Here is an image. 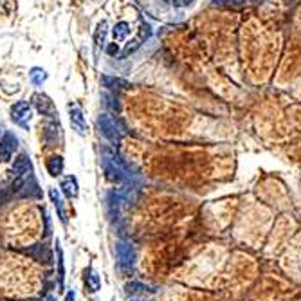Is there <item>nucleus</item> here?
<instances>
[{"label": "nucleus", "mask_w": 301, "mask_h": 301, "mask_svg": "<svg viewBox=\"0 0 301 301\" xmlns=\"http://www.w3.org/2000/svg\"><path fill=\"white\" fill-rule=\"evenodd\" d=\"M128 34H130V25H128L126 22H117V24L112 27V36H114V40L123 41Z\"/></svg>", "instance_id": "16"}, {"label": "nucleus", "mask_w": 301, "mask_h": 301, "mask_svg": "<svg viewBox=\"0 0 301 301\" xmlns=\"http://www.w3.org/2000/svg\"><path fill=\"white\" fill-rule=\"evenodd\" d=\"M56 251H58V276H60V290L63 289V281H65V272H63V251L60 247V242L56 243Z\"/></svg>", "instance_id": "17"}, {"label": "nucleus", "mask_w": 301, "mask_h": 301, "mask_svg": "<svg viewBox=\"0 0 301 301\" xmlns=\"http://www.w3.org/2000/svg\"><path fill=\"white\" fill-rule=\"evenodd\" d=\"M191 0H182V4H190Z\"/></svg>", "instance_id": "24"}, {"label": "nucleus", "mask_w": 301, "mask_h": 301, "mask_svg": "<svg viewBox=\"0 0 301 301\" xmlns=\"http://www.w3.org/2000/svg\"><path fill=\"white\" fill-rule=\"evenodd\" d=\"M139 46H141V40H139V38H137V36L134 38L132 41H128V46L124 47V51H123V58H126L128 54H132L134 51L139 49Z\"/></svg>", "instance_id": "18"}, {"label": "nucleus", "mask_w": 301, "mask_h": 301, "mask_svg": "<svg viewBox=\"0 0 301 301\" xmlns=\"http://www.w3.org/2000/svg\"><path fill=\"white\" fill-rule=\"evenodd\" d=\"M117 53H119V46H117V44H108V46H107V54H108V56H116Z\"/></svg>", "instance_id": "20"}, {"label": "nucleus", "mask_w": 301, "mask_h": 301, "mask_svg": "<svg viewBox=\"0 0 301 301\" xmlns=\"http://www.w3.org/2000/svg\"><path fill=\"white\" fill-rule=\"evenodd\" d=\"M46 166L51 177H60L63 174V168H65V161H63L62 155H51L47 159Z\"/></svg>", "instance_id": "10"}, {"label": "nucleus", "mask_w": 301, "mask_h": 301, "mask_svg": "<svg viewBox=\"0 0 301 301\" xmlns=\"http://www.w3.org/2000/svg\"><path fill=\"white\" fill-rule=\"evenodd\" d=\"M98 128L101 136L110 143V146L116 148L117 145L121 143V130L117 126V121L116 117H112L110 114H101L98 117Z\"/></svg>", "instance_id": "1"}, {"label": "nucleus", "mask_w": 301, "mask_h": 301, "mask_svg": "<svg viewBox=\"0 0 301 301\" xmlns=\"http://www.w3.org/2000/svg\"><path fill=\"white\" fill-rule=\"evenodd\" d=\"M11 119L17 126L24 128V130H29V123L31 117H33V105L25 99L20 101H15V105H11Z\"/></svg>", "instance_id": "2"}, {"label": "nucleus", "mask_w": 301, "mask_h": 301, "mask_svg": "<svg viewBox=\"0 0 301 301\" xmlns=\"http://www.w3.org/2000/svg\"><path fill=\"white\" fill-rule=\"evenodd\" d=\"M85 287H87L91 292H98L99 289H101V278H99V274L94 271L92 267L85 269Z\"/></svg>", "instance_id": "11"}, {"label": "nucleus", "mask_w": 301, "mask_h": 301, "mask_svg": "<svg viewBox=\"0 0 301 301\" xmlns=\"http://www.w3.org/2000/svg\"><path fill=\"white\" fill-rule=\"evenodd\" d=\"M44 301H54V296H51V294H49V296L44 297Z\"/></svg>", "instance_id": "23"}, {"label": "nucleus", "mask_w": 301, "mask_h": 301, "mask_svg": "<svg viewBox=\"0 0 301 301\" xmlns=\"http://www.w3.org/2000/svg\"><path fill=\"white\" fill-rule=\"evenodd\" d=\"M20 197H25V198L27 197L29 198H40L41 197L40 186H38L36 179H34L33 175L24 181V184H22V188H20Z\"/></svg>", "instance_id": "9"}, {"label": "nucleus", "mask_w": 301, "mask_h": 301, "mask_svg": "<svg viewBox=\"0 0 301 301\" xmlns=\"http://www.w3.org/2000/svg\"><path fill=\"white\" fill-rule=\"evenodd\" d=\"M49 197H51V200L54 202V206H56V211H58V217L62 219V222L67 224L65 206H63V198H62V195H60V191L56 190V188H53V190H49Z\"/></svg>", "instance_id": "13"}, {"label": "nucleus", "mask_w": 301, "mask_h": 301, "mask_svg": "<svg viewBox=\"0 0 301 301\" xmlns=\"http://www.w3.org/2000/svg\"><path fill=\"white\" fill-rule=\"evenodd\" d=\"M31 105H33L46 119H58V110H56V107H54L53 99H51L47 94H44V92H36V94H33V98H31Z\"/></svg>", "instance_id": "3"}, {"label": "nucleus", "mask_w": 301, "mask_h": 301, "mask_svg": "<svg viewBox=\"0 0 301 301\" xmlns=\"http://www.w3.org/2000/svg\"><path fill=\"white\" fill-rule=\"evenodd\" d=\"M15 195V191H13V188L9 186V188H0V206H4L6 202H9V198Z\"/></svg>", "instance_id": "19"}, {"label": "nucleus", "mask_w": 301, "mask_h": 301, "mask_svg": "<svg viewBox=\"0 0 301 301\" xmlns=\"http://www.w3.org/2000/svg\"><path fill=\"white\" fill-rule=\"evenodd\" d=\"M164 2H166V4H169V6H177V8H179V6H182V2H179V0H164Z\"/></svg>", "instance_id": "21"}, {"label": "nucleus", "mask_w": 301, "mask_h": 301, "mask_svg": "<svg viewBox=\"0 0 301 301\" xmlns=\"http://www.w3.org/2000/svg\"><path fill=\"white\" fill-rule=\"evenodd\" d=\"M65 301H76V296H74V292H67V296H65Z\"/></svg>", "instance_id": "22"}, {"label": "nucleus", "mask_w": 301, "mask_h": 301, "mask_svg": "<svg viewBox=\"0 0 301 301\" xmlns=\"http://www.w3.org/2000/svg\"><path fill=\"white\" fill-rule=\"evenodd\" d=\"M60 190L65 195L67 198H76L79 195V186H78V179L74 175H67L62 179V184H60Z\"/></svg>", "instance_id": "8"}, {"label": "nucleus", "mask_w": 301, "mask_h": 301, "mask_svg": "<svg viewBox=\"0 0 301 301\" xmlns=\"http://www.w3.org/2000/svg\"><path fill=\"white\" fill-rule=\"evenodd\" d=\"M69 117L70 124L79 136H87V119L83 116V110L76 103H69Z\"/></svg>", "instance_id": "6"}, {"label": "nucleus", "mask_w": 301, "mask_h": 301, "mask_svg": "<svg viewBox=\"0 0 301 301\" xmlns=\"http://www.w3.org/2000/svg\"><path fill=\"white\" fill-rule=\"evenodd\" d=\"M18 148V137L13 132H4L2 139H0V162L11 161L13 153Z\"/></svg>", "instance_id": "4"}, {"label": "nucleus", "mask_w": 301, "mask_h": 301, "mask_svg": "<svg viewBox=\"0 0 301 301\" xmlns=\"http://www.w3.org/2000/svg\"><path fill=\"white\" fill-rule=\"evenodd\" d=\"M24 252H25V254L33 256L34 260H38V262H44V254L51 256L49 252H47L46 243H34V245H31L29 249H24Z\"/></svg>", "instance_id": "15"}, {"label": "nucleus", "mask_w": 301, "mask_h": 301, "mask_svg": "<svg viewBox=\"0 0 301 301\" xmlns=\"http://www.w3.org/2000/svg\"><path fill=\"white\" fill-rule=\"evenodd\" d=\"M29 78H31V83H33V85L40 87V85H44V83L47 81L49 74H47V70L41 69V67H33V69L29 70Z\"/></svg>", "instance_id": "14"}, {"label": "nucleus", "mask_w": 301, "mask_h": 301, "mask_svg": "<svg viewBox=\"0 0 301 301\" xmlns=\"http://www.w3.org/2000/svg\"><path fill=\"white\" fill-rule=\"evenodd\" d=\"M29 168H31V157L27 155L25 152H22L20 155L15 157V161H13L9 174H11L15 179H20L22 175H25L27 171H29Z\"/></svg>", "instance_id": "7"}, {"label": "nucleus", "mask_w": 301, "mask_h": 301, "mask_svg": "<svg viewBox=\"0 0 301 301\" xmlns=\"http://www.w3.org/2000/svg\"><path fill=\"white\" fill-rule=\"evenodd\" d=\"M44 141L47 146H56L62 141V124L60 119H47L44 124Z\"/></svg>", "instance_id": "5"}, {"label": "nucleus", "mask_w": 301, "mask_h": 301, "mask_svg": "<svg viewBox=\"0 0 301 301\" xmlns=\"http://www.w3.org/2000/svg\"><path fill=\"white\" fill-rule=\"evenodd\" d=\"M101 83H103V87L107 91H119V89H128V85L124 79L116 78V76H110V74H103L101 76Z\"/></svg>", "instance_id": "12"}]
</instances>
